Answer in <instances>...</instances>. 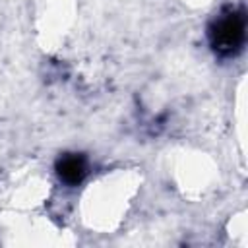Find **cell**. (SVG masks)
Masks as SVG:
<instances>
[{"label": "cell", "mask_w": 248, "mask_h": 248, "mask_svg": "<svg viewBox=\"0 0 248 248\" xmlns=\"http://www.w3.org/2000/svg\"><path fill=\"white\" fill-rule=\"evenodd\" d=\"M56 172L60 176L62 182L70 184V186H76L79 184L85 174H87V165H85V159L81 155H76V153H68L64 157H60L56 161Z\"/></svg>", "instance_id": "2"}, {"label": "cell", "mask_w": 248, "mask_h": 248, "mask_svg": "<svg viewBox=\"0 0 248 248\" xmlns=\"http://www.w3.org/2000/svg\"><path fill=\"white\" fill-rule=\"evenodd\" d=\"M246 35V21L240 12H229L223 17H219L209 31L211 45L221 54H232L236 52Z\"/></svg>", "instance_id": "1"}]
</instances>
